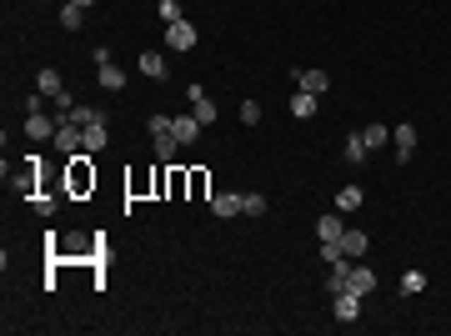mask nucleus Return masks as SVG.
Wrapping results in <instances>:
<instances>
[{
  "label": "nucleus",
  "mask_w": 451,
  "mask_h": 336,
  "mask_svg": "<svg viewBox=\"0 0 451 336\" xmlns=\"http://www.w3.org/2000/svg\"><path fill=\"white\" fill-rule=\"evenodd\" d=\"M391 151H397V161H411V151H416V126L411 121L391 126Z\"/></svg>",
  "instance_id": "f257e3e1"
},
{
  "label": "nucleus",
  "mask_w": 451,
  "mask_h": 336,
  "mask_svg": "<svg viewBox=\"0 0 451 336\" xmlns=\"http://www.w3.org/2000/svg\"><path fill=\"white\" fill-rule=\"evenodd\" d=\"M291 86H301V91H311V95H326V91H331V76H326V71H291Z\"/></svg>",
  "instance_id": "f03ea898"
},
{
  "label": "nucleus",
  "mask_w": 451,
  "mask_h": 336,
  "mask_svg": "<svg viewBox=\"0 0 451 336\" xmlns=\"http://www.w3.org/2000/svg\"><path fill=\"white\" fill-rule=\"evenodd\" d=\"M346 291L371 296V291H376V271H371V266H351V271H346Z\"/></svg>",
  "instance_id": "7ed1b4c3"
},
{
  "label": "nucleus",
  "mask_w": 451,
  "mask_h": 336,
  "mask_svg": "<svg viewBox=\"0 0 451 336\" xmlns=\"http://www.w3.org/2000/svg\"><path fill=\"white\" fill-rule=\"evenodd\" d=\"M331 311H336V321H356L361 316V296L356 291H336L331 296Z\"/></svg>",
  "instance_id": "20e7f679"
},
{
  "label": "nucleus",
  "mask_w": 451,
  "mask_h": 336,
  "mask_svg": "<svg viewBox=\"0 0 451 336\" xmlns=\"http://www.w3.org/2000/svg\"><path fill=\"white\" fill-rule=\"evenodd\" d=\"M165 45H171V50H191V45H196V25H191V21L165 25Z\"/></svg>",
  "instance_id": "39448f33"
},
{
  "label": "nucleus",
  "mask_w": 451,
  "mask_h": 336,
  "mask_svg": "<svg viewBox=\"0 0 451 336\" xmlns=\"http://www.w3.org/2000/svg\"><path fill=\"white\" fill-rule=\"evenodd\" d=\"M86 186H95V176H90V151L71 156V191H86Z\"/></svg>",
  "instance_id": "423d86ee"
},
{
  "label": "nucleus",
  "mask_w": 451,
  "mask_h": 336,
  "mask_svg": "<svg viewBox=\"0 0 451 336\" xmlns=\"http://www.w3.org/2000/svg\"><path fill=\"white\" fill-rule=\"evenodd\" d=\"M191 116H196L201 126H211V121H216V100H211L201 86H191Z\"/></svg>",
  "instance_id": "0eeeda50"
},
{
  "label": "nucleus",
  "mask_w": 451,
  "mask_h": 336,
  "mask_svg": "<svg viewBox=\"0 0 451 336\" xmlns=\"http://www.w3.org/2000/svg\"><path fill=\"white\" fill-rule=\"evenodd\" d=\"M55 131H61V121H50V116H25V136H30V141H55Z\"/></svg>",
  "instance_id": "6e6552de"
},
{
  "label": "nucleus",
  "mask_w": 451,
  "mask_h": 336,
  "mask_svg": "<svg viewBox=\"0 0 451 336\" xmlns=\"http://www.w3.org/2000/svg\"><path fill=\"white\" fill-rule=\"evenodd\" d=\"M211 216H221V221H226V216H241V196H236V191H216V196H211Z\"/></svg>",
  "instance_id": "1a4fd4ad"
},
{
  "label": "nucleus",
  "mask_w": 451,
  "mask_h": 336,
  "mask_svg": "<svg viewBox=\"0 0 451 336\" xmlns=\"http://www.w3.org/2000/svg\"><path fill=\"white\" fill-rule=\"evenodd\" d=\"M171 136H176L181 146H191V141L201 136V121H196V116H171Z\"/></svg>",
  "instance_id": "9d476101"
},
{
  "label": "nucleus",
  "mask_w": 451,
  "mask_h": 336,
  "mask_svg": "<svg viewBox=\"0 0 451 336\" xmlns=\"http://www.w3.org/2000/svg\"><path fill=\"white\" fill-rule=\"evenodd\" d=\"M316 236H321V241H341V236H346V226H341V216H336V211H326V216L316 221Z\"/></svg>",
  "instance_id": "9b49d317"
},
{
  "label": "nucleus",
  "mask_w": 451,
  "mask_h": 336,
  "mask_svg": "<svg viewBox=\"0 0 451 336\" xmlns=\"http://www.w3.org/2000/svg\"><path fill=\"white\" fill-rule=\"evenodd\" d=\"M35 91H40V95H50V100H55V95H61V91H66V81H61V71H50V66H45V71H40V76H35Z\"/></svg>",
  "instance_id": "f8f14e48"
},
{
  "label": "nucleus",
  "mask_w": 451,
  "mask_h": 336,
  "mask_svg": "<svg viewBox=\"0 0 451 336\" xmlns=\"http://www.w3.org/2000/svg\"><path fill=\"white\" fill-rule=\"evenodd\" d=\"M141 76L165 81V55H160V50H146V55H141Z\"/></svg>",
  "instance_id": "ddd939ff"
},
{
  "label": "nucleus",
  "mask_w": 451,
  "mask_h": 336,
  "mask_svg": "<svg viewBox=\"0 0 451 336\" xmlns=\"http://www.w3.org/2000/svg\"><path fill=\"white\" fill-rule=\"evenodd\" d=\"M336 211H341V216L361 211V186H341V191H336Z\"/></svg>",
  "instance_id": "4468645a"
},
{
  "label": "nucleus",
  "mask_w": 451,
  "mask_h": 336,
  "mask_svg": "<svg viewBox=\"0 0 451 336\" xmlns=\"http://www.w3.org/2000/svg\"><path fill=\"white\" fill-rule=\"evenodd\" d=\"M110 146V131H105V121H95V126H86V151L95 156V151H105Z\"/></svg>",
  "instance_id": "2eb2a0df"
},
{
  "label": "nucleus",
  "mask_w": 451,
  "mask_h": 336,
  "mask_svg": "<svg viewBox=\"0 0 451 336\" xmlns=\"http://www.w3.org/2000/svg\"><path fill=\"white\" fill-rule=\"evenodd\" d=\"M361 141H366V151H381V146H391V126H376V121H371V126L361 131Z\"/></svg>",
  "instance_id": "dca6fc26"
},
{
  "label": "nucleus",
  "mask_w": 451,
  "mask_h": 336,
  "mask_svg": "<svg viewBox=\"0 0 451 336\" xmlns=\"http://www.w3.org/2000/svg\"><path fill=\"white\" fill-rule=\"evenodd\" d=\"M366 246H371V241H366V231H346V236H341V251H346L351 261H361V256H366Z\"/></svg>",
  "instance_id": "f3484780"
},
{
  "label": "nucleus",
  "mask_w": 451,
  "mask_h": 336,
  "mask_svg": "<svg viewBox=\"0 0 451 336\" xmlns=\"http://www.w3.org/2000/svg\"><path fill=\"white\" fill-rule=\"evenodd\" d=\"M316 100H321V95H311V91H296V95H291V116H301V121H306V116H316Z\"/></svg>",
  "instance_id": "a211bd4d"
},
{
  "label": "nucleus",
  "mask_w": 451,
  "mask_h": 336,
  "mask_svg": "<svg viewBox=\"0 0 451 336\" xmlns=\"http://www.w3.org/2000/svg\"><path fill=\"white\" fill-rule=\"evenodd\" d=\"M100 86H105V91H121V86H126V71H121L116 61H105V66H100Z\"/></svg>",
  "instance_id": "6ab92c4d"
},
{
  "label": "nucleus",
  "mask_w": 451,
  "mask_h": 336,
  "mask_svg": "<svg viewBox=\"0 0 451 336\" xmlns=\"http://www.w3.org/2000/svg\"><path fill=\"white\" fill-rule=\"evenodd\" d=\"M176 151H181V141H176V136H156V161H160V166H171V161H176Z\"/></svg>",
  "instance_id": "aec40b11"
},
{
  "label": "nucleus",
  "mask_w": 451,
  "mask_h": 336,
  "mask_svg": "<svg viewBox=\"0 0 451 336\" xmlns=\"http://www.w3.org/2000/svg\"><path fill=\"white\" fill-rule=\"evenodd\" d=\"M81 21H86V11L76 6V0H66L61 6V30H81Z\"/></svg>",
  "instance_id": "412c9836"
},
{
  "label": "nucleus",
  "mask_w": 451,
  "mask_h": 336,
  "mask_svg": "<svg viewBox=\"0 0 451 336\" xmlns=\"http://www.w3.org/2000/svg\"><path fill=\"white\" fill-rule=\"evenodd\" d=\"M71 121H76V126H95V121H105V110H100V105H76Z\"/></svg>",
  "instance_id": "4be33fe9"
},
{
  "label": "nucleus",
  "mask_w": 451,
  "mask_h": 336,
  "mask_svg": "<svg viewBox=\"0 0 451 336\" xmlns=\"http://www.w3.org/2000/svg\"><path fill=\"white\" fill-rule=\"evenodd\" d=\"M366 156H371V151H366V141H361V136H346V166H361Z\"/></svg>",
  "instance_id": "5701e85b"
},
{
  "label": "nucleus",
  "mask_w": 451,
  "mask_h": 336,
  "mask_svg": "<svg viewBox=\"0 0 451 336\" xmlns=\"http://www.w3.org/2000/svg\"><path fill=\"white\" fill-rule=\"evenodd\" d=\"M156 11H160V21H165V25H176V21H186V11H181V0H160Z\"/></svg>",
  "instance_id": "b1692460"
},
{
  "label": "nucleus",
  "mask_w": 451,
  "mask_h": 336,
  "mask_svg": "<svg viewBox=\"0 0 451 336\" xmlns=\"http://www.w3.org/2000/svg\"><path fill=\"white\" fill-rule=\"evenodd\" d=\"M266 206H271V201H266V196H256V191H251V196H241V216H266Z\"/></svg>",
  "instance_id": "393cba45"
},
{
  "label": "nucleus",
  "mask_w": 451,
  "mask_h": 336,
  "mask_svg": "<svg viewBox=\"0 0 451 336\" xmlns=\"http://www.w3.org/2000/svg\"><path fill=\"white\" fill-rule=\"evenodd\" d=\"M416 291H426V276L421 271H406L402 276V296H416Z\"/></svg>",
  "instance_id": "a878e982"
},
{
  "label": "nucleus",
  "mask_w": 451,
  "mask_h": 336,
  "mask_svg": "<svg viewBox=\"0 0 451 336\" xmlns=\"http://www.w3.org/2000/svg\"><path fill=\"white\" fill-rule=\"evenodd\" d=\"M71 110H76V95H71V91H61V95H55V116L71 121Z\"/></svg>",
  "instance_id": "bb28decb"
},
{
  "label": "nucleus",
  "mask_w": 451,
  "mask_h": 336,
  "mask_svg": "<svg viewBox=\"0 0 451 336\" xmlns=\"http://www.w3.org/2000/svg\"><path fill=\"white\" fill-rule=\"evenodd\" d=\"M321 256H326V266H336L346 251H341V241H321Z\"/></svg>",
  "instance_id": "cd10ccee"
},
{
  "label": "nucleus",
  "mask_w": 451,
  "mask_h": 336,
  "mask_svg": "<svg viewBox=\"0 0 451 336\" xmlns=\"http://www.w3.org/2000/svg\"><path fill=\"white\" fill-rule=\"evenodd\" d=\"M25 116H45V95H40V91L25 95Z\"/></svg>",
  "instance_id": "c85d7f7f"
},
{
  "label": "nucleus",
  "mask_w": 451,
  "mask_h": 336,
  "mask_svg": "<svg viewBox=\"0 0 451 336\" xmlns=\"http://www.w3.org/2000/svg\"><path fill=\"white\" fill-rule=\"evenodd\" d=\"M241 121H246V126L261 121V105H256V100H241Z\"/></svg>",
  "instance_id": "c756f323"
},
{
  "label": "nucleus",
  "mask_w": 451,
  "mask_h": 336,
  "mask_svg": "<svg viewBox=\"0 0 451 336\" xmlns=\"http://www.w3.org/2000/svg\"><path fill=\"white\" fill-rule=\"evenodd\" d=\"M151 136H171V116H151Z\"/></svg>",
  "instance_id": "7c9ffc66"
},
{
  "label": "nucleus",
  "mask_w": 451,
  "mask_h": 336,
  "mask_svg": "<svg viewBox=\"0 0 451 336\" xmlns=\"http://www.w3.org/2000/svg\"><path fill=\"white\" fill-rule=\"evenodd\" d=\"M76 6H81V11H90V6H95V0H76Z\"/></svg>",
  "instance_id": "2f4dec72"
}]
</instances>
